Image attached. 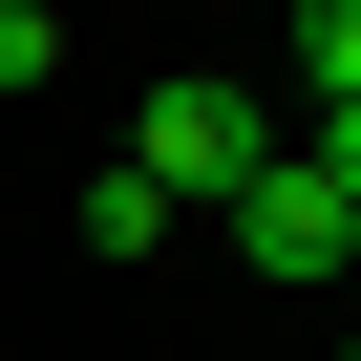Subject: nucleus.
<instances>
[{"mask_svg":"<svg viewBox=\"0 0 361 361\" xmlns=\"http://www.w3.org/2000/svg\"><path fill=\"white\" fill-rule=\"evenodd\" d=\"M106 170H149V192H170V213H234V192H255V170H276V106L192 64V85H149V128H128Z\"/></svg>","mask_w":361,"mask_h":361,"instance_id":"obj_1","label":"nucleus"},{"mask_svg":"<svg viewBox=\"0 0 361 361\" xmlns=\"http://www.w3.org/2000/svg\"><path fill=\"white\" fill-rule=\"evenodd\" d=\"M213 234H234V255H255V276H298V298H319V276H361V213H340V192H319V170H298V149H276V170H255V192H234V213H213Z\"/></svg>","mask_w":361,"mask_h":361,"instance_id":"obj_2","label":"nucleus"},{"mask_svg":"<svg viewBox=\"0 0 361 361\" xmlns=\"http://www.w3.org/2000/svg\"><path fill=\"white\" fill-rule=\"evenodd\" d=\"M170 234H192V213H170L149 170H85V255H170Z\"/></svg>","mask_w":361,"mask_h":361,"instance_id":"obj_3","label":"nucleus"},{"mask_svg":"<svg viewBox=\"0 0 361 361\" xmlns=\"http://www.w3.org/2000/svg\"><path fill=\"white\" fill-rule=\"evenodd\" d=\"M298 64H319V106H361V0H319V22H298Z\"/></svg>","mask_w":361,"mask_h":361,"instance_id":"obj_4","label":"nucleus"},{"mask_svg":"<svg viewBox=\"0 0 361 361\" xmlns=\"http://www.w3.org/2000/svg\"><path fill=\"white\" fill-rule=\"evenodd\" d=\"M64 64V22H43V0H0V85H43Z\"/></svg>","mask_w":361,"mask_h":361,"instance_id":"obj_5","label":"nucleus"},{"mask_svg":"<svg viewBox=\"0 0 361 361\" xmlns=\"http://www.w3.org/2000/svg\"><path fill=\"white\" fill-rule=\"evenodd\" d=\"M298 170H319V192L361 213V106H319V149H298Z\"/></svg>","mask_w":361,"mask_h":361,"instance_id":"obj_6","label":"nucleus"},{"mask_svg":"<svg viewBox=\"0 0 361 361\" xmlns=\"http://www.w3.org/2000/svg\"><path fill=\"white\" fill-rule=\"evenodd\" d=\"M340 361H361V340H340Z\"/></svg>","mask_w":361,"mask_h":361,"instance_id":"obj_7","label":"nucleus"}]
</instances>
